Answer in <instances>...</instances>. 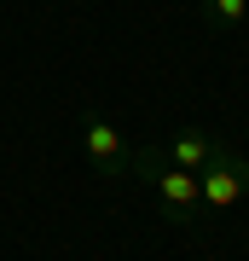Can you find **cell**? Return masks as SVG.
I'll return each mask as SVG.
<instances>
[{
	"instance_id": "6da1fadb",
	"label": "cell",
	"mask_w": 249,
	"mask_h": 261,
	"mask_svg": "<svg viewBox=\"0 0 249 261\" xmlns=\"http://www.w3.org/2000/svg\"><path fill=\"white\" fill-rule=\"evenodd\" d=\"M128 174L145 180V186L162 197V209L174 215V221H191V215L203 209V186H197V174H191V168H174L162 151H128Z\"/></svg>"
},
{
	"instance_id": "7a4b0ae2",
	"label": "cell",
	"mask_w": 249,
	"mask_h": 261,
	"mask_svg": "<svg viewBox=\"0 0 249 261\" xmlns=\"http://www.w3.org/2000/svg\"><path fill=\"white\" fill-rule=\"evenodd\" d=\"M197 186H203V209H232L249 192V157L232 151V145H220V157L197 174Z\"/></svg>"
},
{
	"instance_id": "3957f363",
	"label": "cell",
	"mask_w": 249,
	"mask_h": 261,
	"mask_svg": "<svg viewBox=\"0 0 249 261\" xmlns=\"http://www.w3.org/2000/svg\"><path fill=\"white\" fill-rule=\"evenodd\" d=\"M81 145H87V157H93L99 174H110V180L128 174V145H122V134H116L104 116H87V122H81Z\"/></svg>"
},
{
	"instance_id": "277c9868",
	"label": "cell",
	"mask_w": 249,
	"mask_h": 261,
	"mask_svg": "<svg viewBox=\"0 0 249 261\" xmlns=\"http://www.w3.org/2000/svg\"><path fill=\"white\" fill-rule=\"evenodd\" d=\"M162 157L174 163V168H191V174H203V168L220 157V140H214V134H203V128H180L174 140L162 145Z\"/></svg>"
},
{
	"instance_id": "5b68a950",
	"label": "cell",
	"mask_w": 249,
	"mask_h": 261,
	"mask_svg": "<svg viewBox=\"0 0 249 261\" xmlns=\"http://www.w3.org/2000/svg\"><path fill=\"white\" fill-rule=\"evenodd\" d=\"M209 12H214L226 29H243V23H249V0H209Z\"/></svg>"
}]
</instances>
